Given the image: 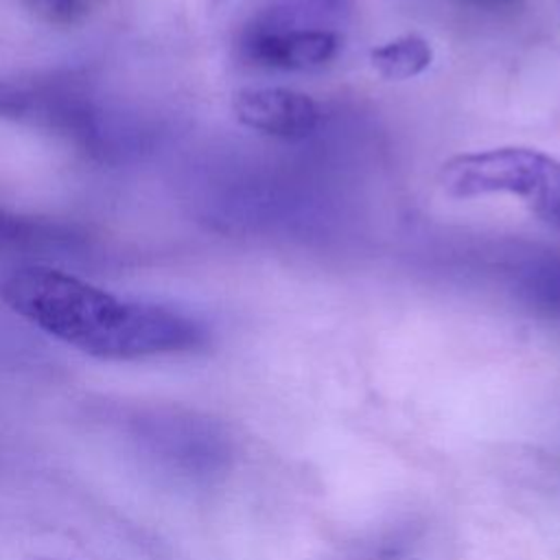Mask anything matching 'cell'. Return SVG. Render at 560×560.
<instances>
[{"mask_svg":"<svg viewBox=\"0 0 560 560\" xmlns=\"http://www.w3.org/2000/svg\"><path fill=\"white\" fill-rule=\"evenodd\" d=\"M0 300L46 335L109 361L195 352L208 332L195 317L118 298L52 267H20L0 280Z\"/></svg>","mask_w":560,"mask_h":560,"instance_id":"1","label":"cell"},{"mask_svg":"<svg viewBox=\"0 0 560 560\" xmlns=\"http://www.w3.org/2000/svg\"><path fill=\"white\" fill-rule=\"evenodd\" d=\"M0 118L50 131L101 162H122L149 149L153 129L112 105L72 72L0 77Z\"/></svg>","mask_w":560,"mask_h":560,"instance_id":"2","label":"cell"},{"mask_svg":"<svg viewBox=\"0 0 560 560\" xmlns=\"http://www.w3.org/2000/svg\"><path fill=\"white\" fill-rule=\"evenodd\" d=\"M440 184L451 197L518 195L549 219L560 201V162L525 147L464 153L442 164Z\"/></svg>","mask_w":560,"mask_h":560,"instance_id":"3","label":"cell"},{"mask_svg":"<svg viewBox=\"0 0 560 560\" xmlns=\"http://www.w3.org/2000/svg\"><path fill=\"white\" fill-rule=\"evenodd\" d=\"M131 440L160 468L203 477L223 466L225 435L206 418L182 411H138L129 418Z\"/></svg>","mask_w":560,"mask_h":560,"instance_id":"4","label":"cell"},{"mask_svg":"<svg viewBox=\"0 0 560 560\" xmlns=\"http://www.w3.org/2000/svg\"><path fill=\"white\" fill-rule=\"evenodd\" d=\"M241 55L260 68L313 70L339 50V35L324 26H304L282 7L254 18L241 33Z\"/></svg>","mask_w":560,"mask_h":560,"instance_id":"5","label":"cell"},{"mask_svg":"<svg viewBox=\"0 0 560 560\" xmlns=\"http://www.w3.org/2000/svg\"><path fill=\"white\" fill-rule=\"evenodd\" d=\"M234 116L241 125L265 136L300 140L306 138L319 120L315 101L287 88H247L234 94Z\"/></svg>","mask_w":560,"mask_h":560,"instance_id":"6","label":"cell"},{"mask_svg":"<svg viewBox=\"0 0 560 560\" xmlns=\"http://www.w3.org/2000/svg\"><path fill=\"white\" fill-rule=\"evenodd\" d=\"M79 236L59 223L13 214L0 208V247L13 249H48L72 247Z\"/></svg>","mask_w":560,"mask_h":560,"instance_id":"7","label":"cell"},{"mask_svg":"<svg viewBox=\"0 0 560 560\" xmlns=\"http://www.w3.org/2000/svg\"><path fill=\"white\" fill-rule=\"evenodd\" d=\"M374 70L387 81H407L422 74L433 59L429 42L420 35L396 37L370 55Z\"/></svg>","mask_w":560,"mask_h":560,"instance_id":"8","label":"cell"},{"mask_svg":"<svg viewBox=\"0 0 560 560\" xmlns=\"http://www.w3.org/2000/svg\"><path fill=\"white\" fill-rule=\"evenodd\" d=\"M26 7L46 24L52 26H72L81 22L92 0H24Z\"/></svg>","mask_w":560,"mask_h":560,"instance_id":"9","label":"cell"},{"mask_svg":"<svg viewBox=\"0 0 560 560\" xmlns=\"http://www.w3.org/2000/svg\"><path fill=\"white\" fill-rule=\"evenodd\" d=\"M475 4H486V7H503V4H512L516 0H470Z\"/></svg>","mask_w":560,"mask_h":560,"instance_id":"10","label":"cell"},{"mask_svg":"<svg viewBox=\"0 0 560 560\" xmlns=\"http://www.w3.org/2000/svg\"><path fill=\"white\" fill-rule=\"evenodd\" d=\"M549 221H553V223H558V225H560V201H558V206L553 208V212H551Z\"/></svg>","mask_w":560,"mask_h":560,"instance_id":"11","label":"cell"}]
</instances>
